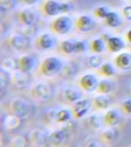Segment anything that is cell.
<instances>
[{"label": "cell", "mask_w": 131, "mask_h": 147, "mask_svg": "<svg viewBox=\"0 0 131 147\" xmlns=\"http://www.w3.org/2000/svg\"><path fill=\"white\" fill-rule=\"evenodd\" d=\"M123 13H124V16L127 20L131 21V6L126 7L123 10Z\"/></svg>", "instance_id": "cell-36"}, {"label": "cell", "mask_w": 131, "mask_h": 147, "mask_svg": "<svg viewBox=\"0 0 131 147\" xmlns=\"http://www.w3.org/2000/svg\"><path fill=\"white\" fill-rule=\"evenodd\" d=\"M88 124L92 128H98L100 127L99 119L97 116H90L88 119Z\"/></svg>", "instance_id": "cell-31"}, {"label": "cell", "mask_w": 131, "mask_h": 147, "mask_svg": "<svg viewBox=\"0 0 131 147\" xmlns=\"http://www.w3.org/2000/svg\"><path fill=\"white\" fill-rule=\"evenodd\" d=\"M38 46L42 48V49H48L50 47H52L53 45V39L49 34H42L41 36L39 38L38 41Z\"/></svg>", "instance_id": "cell-16"}, {"label": "cell", "mask_w": 131, "mask_h": 147, "mask_svg": "<svg viewBox=\"0 0 131 147\" xmlns=\"http://www.w3.org/2000/svg\"><path fill=\"white\" fill-rule=\"evenodd\" d=\"M72 26V21L68 16H60L52 22V30L59 34H67Z\"/></svg>", "instance_id": "cell-3"}, {"label": "cell", "mask_w": 131, "mask_h": 147, "mask_svg": "<svg viewBox=\"0 0 131 147\" xmlns=\"http://www.w3.org/2000/svg\"><path fill=\"white\" fill-rule=\"evenodd\" d=\"M116 65L123 70L131 68V55L129 53H121L115 59Z\"/></svg>", "instance_id": "cell-11"}, {"label": "cell", "mask_w": 131, "mask_h": 147, "mask_svg": "<svg viewBox=\"0 0 131 147\" xmlns=\"http://www.w3.org/2000/svg\"><path fill=\"white\" fill-rule=\"evenodd\" d=\"M61 49L66 54H71L75 52V44L70 41H63L61 43Z\"/></svg>", "instance_id": "cell-25"}, {"label": "cell", "mask_w": 131, "mask_h": 147, "mask_svg": "<svg viewBox=\"0 0 131 147\" xmlns=\"http://www.w3.org/2000/svg\"><path fill=\"white\" fill-rule=\"evenodd\" d=\"M21 119L20 117L16 115L8 116L6 119V127L7 129H15L21 125Z\"/></svg>", "instance_id": "cell-19"}, {"label": "cell", "mask_w": 131, "mask_h": 147, "mask_svg": "<svg viewBox=\"0 0 131 147\" xmlns=\"http://www.w3.org/2000/svg\"><path fill=\"white\" fill-rule=\"evenodd\" d=\"M62 64L57 57H48L41 65V72L46 76H54L62 69Z\"/></svg>", "instance_id": "cell-1"}, {"label": "cell", "mask_w": 131, "mask_h": 147, "mask_svg": "<svg viewBox=\"0 0 131 147\" xmlns=\"http://www.w3.org/2000/svg\"><path fill=\"white\" fill-rule=\"evenodd\" d=\"M75 53H82L86 51V44L83 41H78L75 43Z\"/></svg>", "instance_id": "cell-32"}, {"label": "cell", "mask_w": 131, "mask_h": 147, "mask_svg": "<svg viewBox=\"0 0 131 147\" xmlns=\"http://www.w3.org/2000/svg\"><path fill=\"white\" fill-rule=\"evenodd\" d=\"M2 66L6 69H19L18 60L15 58H5L2 61Z\"/></svg>", "instance_id": "cell-20"}, {"label": "cell", "mask_w": 131, "mask_h": 147, "mask_svg": "<svg viewBox=\"0 0 131 147\" xmlns=\"http://www.w3.org/2000/svg\"><path fill=\"white\" fill-rule=\"evenodd\" d=\"M106 22L111 27H117L121 24V18L120 16L114 11L109 12L107 16H106Z\"/></svg>", "instance_id": "cell-18"}, {"label": "cell", "mask_w": 131, "mask_h": 147, "mask_svg": "<svg viewBox=\"0 0 131 147\" xmlns=\"http://www.w3.org/2000/svg\"><path fill=\"white\" fill-rule=\"evenodd\" d=\"M71 119V113L67 110H60L57 115V121L60 123L67 122Z\"/></svg>", "instance_id": "cell-28"}, {"label": "cell", "mask_w": 131, "mask_h": 147, "mask_svg": "<svg viewBox=\"0 0 131 147\" xmlns=\"http://www.w3.org/2000/svg\"><path fill=\"white\" fill-rule=\"evenodd\" d=\"M19 19L23 24H25L26 26H31L35 21V13L31 11L23 10L21 11L19 14Z\"/></svg>", "instance_id": "cell-14"}, {"label": "cell", "mask_w": 131, "mask_h": 147, "mask_svg": "<svg viewBox=\"0 0 131 147\" xmlns=\"http://www.w3.org/2000/svg\"><path fill=\"white\" fill-rule=\"evenodd\" d=\"M79 96H80L79 93L75 90L67 89L65 91V97L69 101H71V102L75 101L79 98Z\"/></svg>", "instance_id": "cell-26"}, {"label": "cell", "mask_w": 131, "mask_h": 147, "mask_svg": "<svg viewBox=\"0 0 131 147\" xmlns=\"http://www.w3.org/2000/svg\"><path fill=\"white\" fill-rule=\"evenodd\" d=\"M110 100L103 96H97L94 99V104L98 109H107L110 105Z\"/></svg>", "instance_id": "cell-22"}, {"label": "cell", "mask_w": 131, "mask_h": 147, "mask_svg": "<svg viewBox=\"0 0 131 147\" xmlns=\"http://www.w3.org/2000/svg\"><path fill=\"white\" fill-rule=\"evenodd\" d=\"M32 95L39 99H49L52 95V88L46 84H37L32 89Z\"/></svg>", "instance_id": "cell-4"}, {"label": "cell", "mask_w": 131, "mask_h": 147, "mask_svg": "<svg viewBox=\"0 0 131 147\" xmlns=\"http://www.w3.org/2000/svg\"><path fill=\"white\" fill-rule=\"evenodd\" d=\"M102 138L105 142H112L115 138V132L114 130H107L102 135Z\"/></svg>", "instance_id": "cell-30"}, {"label": "cell", "mask_w": 131, "mask_h": 147, "mask_svg": "<svg viewBox=\"0 0 131 147\" xmlns=\"http://www.w3.org/2000/svg\"><path fill=\"white\" fill-rule=\"evenodd\" d=\"M108 13H109V11L106 7H100L95 11L96 16H98L100 18H106V16H107Z\"/></svg>", "instance_id": "cell-33"}, {"label": "cell", "mask_w": 131, "mask_h": 147, "mask_svg": "<svg viewBox=\"0 0 131 147\" xmlns=\"http://www.w3.org/2000/svg\"><path fill=\"white\" fill-rule=\"evenodd\" d=\"M123 110L126 112V114L130 115L131 114V99H129V100H126L124 103H123Z\"/></svg>", "instance_id": "cell-35"}, {"label": "cell", "mask_w": 131, "mask_h": 147, "mask_svg": "<svg viewBox=\"0 0 131 147\" xmlns=\"http://www.w3.org/2000/svg\"><path fill=\"white\" fill-rule=\"evenodd\" d=\"M67 137L66 131L62 130H58L52 132V134L48 137V143L51 146H58L62 144Z\"/></svg>", "instance_id": "cell-10"}, {"label": "cell", "mask_w": 131, "mask_h": 147, "mask_svg": "<svg viewBox=\"0 0 131 147\" xmlns=\"http://www.w3.org/2000/svg\"><path fill=\"white\" fill-rule=\"evenodd\" d=\"M15 3H16L15 0H1V6H2V7L12 8V7H14Z\"/></svg>", "instance_id": "cell-34"}, {"label": "cell", "mask_w": 131, "mask_h": 147, "mask_svg": "<svg viewBox=\"0 0 131 147\" xmlns=\"http://www.w3.org/2000/svg\"><path fill=\"white\" fill-rule=\"evenodd\" d=\"M12 83L16 84V86H24L25 84H27L30 80V75L28 73L25 72H20L16 74H14V76L12 77Z\"/></svg>", "instance_id": "cell-17"}, {"label": "cell", "mask_w": 131, "mask_h": 147, "mask_svg": "<svg viewBox=\"0 0 131 147\" xmlns=\"http://www.w3.org/2000/svg\"><path fill=\"white\" fill-rule=\"evenodd\" d=\"M10 44L12 47L16 50H22L27 47L28 40L25 37L16 35V36L12 37V38L10 39Z\"/></svg>", "instance_id": "cell-13"}, {"label": "cell", "mask_w": 131, "mask_h": 147, "mask_svg": "<svg viewBox=\"0 0 131 147\" xmlns=\"http://www.w3.org/2000/svg\"><path fill=\"white\" fill-rule=\"evenodd\" d=\"M63 69V74L67 77H71L74 76L75 74L77 73L79 69V66L77 64L74 63V62H71L68 63L67 65H65L62 67Z\"/></svg>", "instance_id": "cell-21"}, {"label": "cell", "mask_w": 131, "mask_h": 147, "mask_svg": "<svg viewBox=\"0 0 131 147\" xmlns=\"http://www.w3.org/2000/svg\"><path fill=\"white\" fill-rule=\"evenodd\" d=\"M43 10L48 16H56L62 12V3L54 0H48L44 3Z\"/></svg>", "instance_id": "cell-8"}, {"label": "cell", "mask_w": 131, "mask_h": 147, "mask_svg": "<svg viewBox=\"0 0 131 147\" xmlns=\"http://www.w3.org/2000/svg\"><path fill=\"white\" fill-rule=\"evenodd\" d=\"M107 47L111 52L117 53L120 52L121 49L125 47V43L120 38L117 37H111L107 39Z\"/></svg>", "instance_id": "cell-12"}, {"label": "cell", "mask_w": 131, "mask_h": 147, "mask_svg": "<svg viewBox=\"0 0 131 147\" xmlns=\"http://www.w3.org/2000/svg\"><path fill=\"white\" fill-rule=\"evenodd\" d=\"M127 38H128L129 42L131 43V30L128 32V34H127Z\"/></svg>", "instance_id": "cell-38"}, {"label": "cell", "mask_w": 131, "mask_h": 147, "mask_svg": "<svg viewBox=\"0 0 131 147\" xmlns=\"http://www.w3.org/2000/svg\"><path fill=\"white\" fill-rule=\"evenodd\" d=\"M10 110L14 115L20 118H25L31 112V107L25 100L16 99L11 102Z\"/></svg>", "instance_id": "cell-2"}, {"label": "cell", "mask_w": 131, "mask_h": 147, "mask_svg": "<svg viewBox=\"0 0 131 147\" xmlns=\"http://www.w3.org/2000/svg\"><path fill=\"white\" fill-rule=\"evenodd\" d=\"M18 63H19V69L21 72L29 73L35 67V61L31 56H24L18 60Z\"/></svg>", "instance_id": "cell-9"}, {"label": "cell", "mask_w": 131, "mask_h": 147, "mask_svg": "<svg viewBox=\"0 0 131 147\" xmlns=\"http://www.w3.org/2000/svg\"><path fill=\"white\" fill-rule=\"evenodd\" d=\"M105 44L102 39L101 38H97L94 39L92 43H91V49L95 52V53H101L103 50H104Z\"/></svg>", "instance_id": "cell-23"}, {"label": "cell", "mask_w": 131, "mask_h": 147, "mask_svg": "<svg viewBox=\"0 0 131 147\" xmlns=\"http://www.w3.org/2000/svg\"><path fill=\"white\" fill-rule=\"evenodd\" d=\"M76 26L79 30L83 32H88L92 30L95 26V22L88 16H79L77 21Z\"/></svg>", "instance_id": "cell-6"}, {"label": "cell", "mask_w": 131, "mask_h": 147, "mask_svg": "<svg viewBox=\"0 0 131 147\" xmlns=\"http://www.w3.org/2000/svg\"><path fill=\"white\" fill-rule=\"evenodd\" d=\"M105 123L108 126L113 127L117 125L120 122V116L119 115L114 111V110H110L106 113L104 117Z\"/></svg>", "instance_id": "cell-15"}, {"label": "cell", "mask_w": 131, "mask_h": 147, "mask_svg": "<svg viewBox=\"0 0 131 147\" xmlns=\"http://www.w3.org/2000/svg\"><path fill=\"white\" fill-rule=\"evenodd\" d=\"M101 72L102 74L105 75V76H112L114 74H115V71H114V69L111 66V65L108 63H105L103 65H102L101 66Z\"/></svg>", "instance_id": "cell-29"}, {"label": "cell", "mask_w": 131, "mask_h": 147, "mask_svg": "<svg viewBox=\"0 0 131 147\" xmlns=\"http://www.w3.org/2000/svg\"><path fill=\"white\" fill-rule=\"evenodd\" d=\"M111 88H112V86H111V84L109 81L102 80V81H101L98 84V89L102 93H108L111 90Z\"/></svg>", "instance_id": "cell-27"}, {"label": "cell", "mask_w": 131, "mask_h": 147, "mask_svg": "<svg viewBox=\"0 0 131 147\" xmlns=\"http://www.w3.org/2000/svg\"><path fill=\"white\" fill-rule=\"evenodd\" d=\"M38 0H23V2L26 3V4H29V5H31V4H34Z\"/></svg>", "instance_id": "cell-37"}, {"label": "cell", "mask_w": 131, "mask_h": 147, "mask_svg": "<svg viewBox=\"0 0 131 147\" xmlns=\"http://www.w3.org/2000/svg\"><path fill=\"white\" fill-rule=\"evenodd\" d=\"M102 58L98 56H91L87 60V64L92 68H98L100 65H102Z\"/></svg>", "instance_id": "cell-24"}, {"label": "cell", "mask_w": 131, "mask_h": 147, "mask_svg": "<svg viewBox=\"0 0 131 147\" xmlns=\"http://www.w3.org/2000/svg\"><path fill=\"white\" fill-rule=\"evenodd\" d=\"M91 106V102L89 100H79L74 106V115L76 118H81L89 111Z\"/></svg>", "instance_id": "cell-7"}, {"label": "cell", "mask_w": 131, "mask_h": 147, "mask_svg": "<svg viewBox=\"0 0 131 147\" xmlns=\"http://www.w3.org/2000/svg\"><path fill=\"white\" fill-rule=\"evenodd\" d=\"M81 87L87 92H93L98 88V82L95 76L92 74H86L80 79Z\"/></svg>", "instance_id": "cell-5"}]
</instances>
